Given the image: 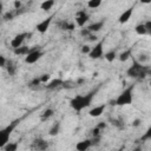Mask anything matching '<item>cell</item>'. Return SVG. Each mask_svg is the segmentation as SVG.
Here are the masks:
<instances>
[{
	"instance_id": "9c48e42d",
	"label": "cell",
	"mask_w": 151,
	"mask_h": 151,
	"mask_svg": "<svg viewBox=\"0 0 151 151\" xmlns=\"http://www.w3.org/2000/svg\"><path fill=\"white\" fill-rule=\"evenodd\" d=\"M26 37H28V33H19V34H17V35L11 40V46H12L14 50L21 47L22 44H24V41H25V39H26Z\"/></svg>"
},
{
	"instance_id": "603a6c76",
	"label": "cell",
	"mask_w": 151,
	"mask_h": 151,
	"mask_svg": "<svg viewBox=\"0 0 151 151\" xmlns=\"http://www.w3.org/2000/svg\"><path fill=\"white\" fill-rule=\"evenodd\" d=\"M130 57H131V50H126V51L122 52V53L118 55V59H119L122 63H124V61L129 60V59H130Z\"/></svg>"
},
{
	"instance_id": "30bf717a",
	"label": "cell",
	"mask_w": 151,
	"mask_h": 151,
	"mask_svg": "<svg viewBox=\"0 0 151 151\" xmlns=\"http://www.w3.org/2000/svg\"><path fill=\"white\" fill-rule=\"evenodd\" d=\"M88 14L84 11V9H81V11H78L77 13H76V24L79 26V27H83L87 21H88Z\"/></svg>"
},
{
	"instance_id": "cb8c5ba5",
	"label": "cell",
	"mask_w": 151,
	"mask_h": 151,
	"mask_svg": "<svg viewBox=\"0 0 151 151\" xmlns=\"http://www.w3.org/2000/svg\"><path fill=\"white\" fill-rule=\"evenodd\" d=\"M100 5H101V1L100 0H90V1H87V7L91 8V9H96Z\"/></svg>"
},
{
	"instance_id": "9a60e30c",
	"label": "cell",
	"mask_w": 151,
	"mask_h": 151,
	"mask_svg": "<svg viewBox=\"0 0 151 151\" xmlns=\"http://www.w3.org/2000/svg\"><path fill=\"white\" fill-rule=\"evenodd\" d=\"M58 26L60 29H64V31H73L76 28V25L73 22H68L66 20H61L58 22Z\"/></svg>"
},
{
	"instance_id": "7c38bea8",
	"label": "cell",
	"mask_w": 151,
	"mask_h": 151,
	"mask_svg": "<svg viewBox=\"0 0 151 151\" xmlns=\"http://www.w3.org/2000/svg\"><path fill=\"white\" fill-rule=\"evenodd\" d=\"M132 14H133V7H130V8H127V9H125L120 15H119V18H118V21L120 22V24H126L130 19H131V17H132Z\"/></svg>"
},
{
	"instance_id": "d590c367",
	"label": "cell",
	"mask_w": 151,
	"mask_h": 151,
	"mask_svg": "<svg viewBox=\"0 0 151 151\" xmlns=\"http://www.w3.org/2000/svg\"><path fill=\"white\" fill-rule=\"evenodd\" d=\"M140 123H142V120H140V119H134V120H133V123H132V126H139V125H140Z\"/></svg>"
},
{
	"instance_id": "277c9868",
	"label": "cell",
	"mask_w": 151,
	"mask_h": 151,
	"mask_svg": "<svg viewBox=\"0 0 151 151\" xmlns=\"http://www.w3.org/2000/svg\"><path fill=\"white\" fill-rule=\"evenodd\" d=\"M149 72V68L144 66L143 64H139L138 61H133L132 66L127 70V76L131 78H144Z\"/></svg>"
},
{
	"instance_id": "3957f363",
	"label": "cell",
	"mask_w": 151,
	"mask_h": 151,
	"mask_svg": "<svg viewBox=\"0 0 151 151\" xmlns=\"http://www.w3.org/2000/svg\"><path fill=\"white\" fill-rule=\"evenodd\" d=\"M19 122H20L19 119H15L14 122L9 123V125H7L6 127H4V129L0 130V149H4L5 145L9 142V137H11L13 130H14V129L17 127V125L19 124Z\"/></svg>"
},
{
	"instance_id": "5b68a950",
	"label": "cell",
	"mask_w": 151,
	"mask_h": 151,
	"mask_svg": "<svg viewBox=\"0 0 151 151\" xmlns=\"http://www.w3.org/2000/svg\"><path fill=\"white\" fill-rule=\"evenodd\" d=\"M44 52L40 48H33L26 57H25V63L26 64H34L37 63L41 57H42Z\"/></svg>"
},
{
	"instance_id": "e575fe53",
	"label": "cell",
	"mask_w": 151,
	"mask_h": 151,
	"mask_svg": "<svg viewBox=\"0 0 151 151\" xmlns=\"http://www.w3.org/2000/svg\"><path fill=\"white\" fill-rule=\"evenodd\" d=\"M21 2L20 1H14V9H19L20 7H21Z\"/></svg>"
},
{
	"instance_id": "8992f818",
	"label": "cell",
	"mask_w": 151,
	"mask_h": 151,
	"mask_svg": "<svg viewBox=\"0 0 151 151\" xmlns=\"http://www.w3.org/2000/svg\"><path fill=\"white\" fill-rule=\"evenodd\" d=\"M103 46H104V40L97 42L93 47H91V51L88 53V57L91 59H99L103 57Z\"/></svg>"
},
{
	"instance_id": "8fae6325",
	"label": "cell",
	"mask_w": 151,
	"mask_h": 151,
	"mask_svg": "<svg viewBox=\"0 0 151 151\" xmlns=\"http://www.w3.org/2000/svg\"><path fill=\"white\" fill-rule=\"evenodd\" d=\"M105 109H106V105H105V104H100V105H98V106L92 107V109L88 111V114H90V117H93V118L100 117V116L104 113Z\"/></svg>"
},
{
	"instance_id": "d4e9b609",
	"label": "cell",
	"mask_w": 151,
	"mask_h": 151,
	"mask_svg": "<svg viewBox=\"0 0 151 151\" xmlns=\"http://www.w3.org/2000/svg\"><path fill=\"white\" fill-rule=\"evenodd\" d=\"M116 57H117V54H116L114 51H110V52H107V53L104 54V58H105L109 63H112V61L116 59Z\"/></svg>"
},
{
	"instance_id": "7a4b0ae2",
	"label": "cell",
	"mask_w": 151,
	"mask_h": 151,
	"mask_svg": "<svg viewBox=\"0 0 151 151\" xmlns=\"http://www.w3.org/2000/svg\"><path fill=\"white\" fill-rule=\"evenodd\" d=\"M133 101V85L129 86L127 88H125L120 94H118V97L114 99L113 105H118V106H125V105H130Z\"/></svg>"
},
{
	"instance_id": "4316f807",
	"label": "cell",
	"mask_w": 151,
	"mask_h": 151,
	"mask_svg": "<svg viewBox=\"0 0 151 151\" xmlns=\"http://www.w3.org/2000/svg\"><path fill=\"white\" fill-rule=\"evenodd\" d=\"M39 79H40V83H41V84H47V83L51 80V76H50L48 73H45V74L40 76Z\"/></svg>"
},
{
	"instance_id": "ba28073f",
	"label": "cell",
	"mask_w": 151,
	"mask_h": 151,
	"mask_svg": "<svg viewBox=\"0 0 151 151\" xmlns=\"http://www.w3.org/2000/svg\"><path fill=\"white\" fill-rule=\"evenodd\" d=\"M52 15L51 17H47V18H45L42 21H40L39 24H37V26H35V29L39 32V33H46L47 32V29L50 28V26H51V22H52Z\"/></svg>"
},
{
	"instance_id": "7402d4cb",
	"label": "cell",
	"mask_w": 151,
	"mask_h": 151,
	"mask_svg": "<svg viewBox=\"0 0 151 151\" xmlns=\"http://www.w3.org/2000/svg\"><path fill=\"white\" fill-rule=\"evenodd\" d=\"M59 131H60V123L59 122H57L55 124H53V126L50 129V131H48V134L50 136H57L58 133H59Z\"/></svg>"
},
{
	"instance_id": "60d3db41",
	"label": "cell",
	"mask_w": 151,
	"mask_h": 151,
	"mask_svg": "<svg viewBox=\"0 0 151 151\" xmlns=\"http://www.w3.org/2000/svg\"><path fill=\"white\" fill-rule=\"evenodd\" d=\"M118 151H123V147H122V149H119V150H118Z\"/></svg>"
},
{
	"instance_id": "ffe728a7",
	"label": "cell",
	"mask_w": 151,
	"mask_h": 151,
	"mask_svg": "<svg viewBox=\"0 0 151 151\" xmlns=\"http://www.w3.org/2000/svg\"><path fill=\"white\" fill-rule=\"evenodd\" d=\"M134 31H136V33L139 34V35H146V34H149L147 31H146V28H145V25H144V24H138V25L134 27Z\"/></svg>"
},
{
	"instance_id": "f546056e",
	"label": "cell",
	"mask_w": 151,
	"mask_h": 151,
	"mask_svg": "<svg viewBox=\"0 0 151 151\" xmlns=\"http://www.w3.org/2000/svg\"><path fill=\"white\" fill-rule=\"evenodd\" d=\"M6 63H7V59L0 54V67H5L6 66Z\"/></svg>"
},
{
	"instance_id": "836d02e7",
	"label": "cell",
	"mask_w": 151,
	"mask_h": 151,
	"mask_svg": "<svg viewBox=\"0 0 151 151\" xmlns=\"http://www.w3.org/2000/svg\"><path fill=\"white\" fill-rule=\"evenodd\" d=\"M87 38H88V40H90V41H96V40H97L96 34H92V33H91V34H88V35H87Z\"/></svg>"
},
{
	"instance_id": "8d00e7d4",
	"label": "cell",
	"mask_w": 151,
	"mask_h": 151,
	"mask_svg": "<svg viewBox=\"0 0 151 151\" xmlns=\"http://www.w3.org/2000/svg\"><path fill=\"white\" fill-rule=\"evenodd\" d=\"M97 127H98L99 130H101V129H105V127H106V124H105L104 122H101V123H99V124L97 125Z\"/></svg>"
},
{
	"instance_id": "4dcf8cb0",
	"label": "cell",
	"mask_w": 151,
	"mask_h": 151,
	"mask_svg": "<svg viewBox=\"0 0 151 151\" xmlns=\"http://www.w3.org/2000/svg\"><path fill=\"white\" fill-rule=\"evenodd\" d=\"M41 83H40V79L39 78H34L32 81H31V86H38V85H40Z\"/></svg>"
},
{
	"instance_id": "1f68e13d",
	"label": "cell",
	"mask_w": 151,
	"mask_h": 151,
	"mask_svg": "<svg viewBox=\"0 0 151 151\" xmlns=\"http://www.w3.org/2000/svg\"><path fill=\"white\" fill-rule=\"evenodd\" d=\"M144 25H145V28H146L147 33L150 34V33H151V21H150V20H147V21H146Z\"/></svg>"
},
{
	"instance_id": "4fadbf2b",
	"label": "cell",
	"mask_w": 151,
	"mask_h": 151,
	"mask_svg": "<svg viewBox=\"0 0 151 151\" xmlns=\"http://www.w3.org/2000/svg\"><path fill=\"white\" fill-rule=\"evenodd\" d=\"M91 146H92L91 139H84V140H80L76 144V150L77 151H87Z\"/></svg>"
},
{
	"instance_id": "e0dca14e",
	"label": "cell",
	"mask_w": 151,
	"mask_h": 151,
	"mask_svg": "<svg viewBox=\"0 0 151 151\" xmlns=\"http://www.w3.org/2000/svg\"><path fill=\"white\" fill-rule=\"evenodd\" d=\"M32 50H33V48H29L28 46H24V45H22L21 47L14 50V54H17V55H27Z\"/></svg>"
},
{
	"instance_id": "ac0fdd59",
	"label": "cell",
	"mask_w": 151,
	"mask_h": 151,
	"mask_svg": "<svg viewBox=\"0 0 151 151\" xmlns=\"http://www.w3.org/2000/svg\"><path fill=\"white\" fill-rule=\"evenodd\" d=\"M6 70H7V72H8V74L9 76H14L15 74V71H17V66H15V64L13 63V61H11V60H7V63H6Z\"/></svg>"
},
{
	"instance_id": "d6a6232c",
	"label": "cell",
	"mask_w": 151,
	"mask_h": 151,
	"mask_svg": "<svg viewBox=\"0 0 151 151\" xmlns=\"http://www.w3.org/2000/svg\"><path fill=\"white\" fill-rule=\"evenodd\" d=\"M80 34L83 35V37H87L88 34H91L88 31H87V28H81V31H80Z\"/></svg>"
},
{
	"instance_id": "6da1fadb",
	"label": "cell",
	"mask_w": 151,
	"mask_h": 151,
	"mask_svg": "<svg viewBox=\"0 0 151 151\" xmlns=\"http://www.w3.org/2000/svg\"><path fill=\"white\" fill-rule=\"evenodd\" d=\"M94 96H96V91H91L86 94H78V96H76L74 98L71 99L70 105L74 111L80 112V111H83L84 109H86L91 105Z\"/></svg>"
},
{
	"instance_id": "52a82bcc",
	"label": "cell",
	"mask_w": 151,
	"mask_h": 151,
	"mask_svg": "<svg viewBox=\"0 0 151 151\" xmlns=\"http://www.w3.org/2000/svg\"><path fill=\"white\" fill-rule=\"evenodd\" d=\"M47 149H48V143L41 138L34 139L33 143L31 144V150L33 151H46Z\"/></svg>"
},
{
	"instance_id": "f35d334b",
	"label": "cell",
	"mask_w": 151,
	"mask_h": 151,
	"mask_svg": "<svg viewBox=\"0 0 151 151\" xmlns=\"http://www.w3.org/2000/svg\"><path fill=\"white\" fill-rule=\"evenodd\" d=\"M1 13H2V4L0 2V14H1Z\"/></svg>"
},
{
	"instance_id": "5bb4252c",
	"label": "cell",
	"mask_w": 151,
	"mask_h": 151,
	"mask_svg": "<svg viewBox=\"0 0 151 151\" xmlns=\"http://www.w3.org/2000/svg\"><path fill=\"white\" fill-rule=\"evenodd\" d=\"M103 26H104V20H100V21H96V22H92V24H91V25H88L86 28H87V31H88L90 33L94 34L96 32L100 31V29L103 28Z\"/></svg>"
},
{
	"instance_id": "44dd1931",
	"label": "cell",
	"mask_w": 151,
	"mask_h": 151,
	"mask_svg": "<svg viewBox=\"0 0 151 151\" xmlns=\"http://www.w3.org/2000/svg\"><path fill=\"white\" fill-rule=\"evenodd\" d=\"M53 6H54V1H53V0H46V1H44V2L40 4V8H41L42 11H48V9H51Z\"/></svg>"
},
{
	"instance_id": "484cf974",
	"label": "cell",
	"mask_w": 151,
	"mask_h": 151,
	"mask_svg": "<svg viewBox=\"0 0 151 151\" xmlns=\"http://www.w3.org/2000/svg\"><path fill=\"white\" fill-rule=\"evenodd\" d=\"M53 116V110L52 109H47V110H45L44 112H42V114H41V120H46V119H48L50 117H52Z\"/></svg>"
},
{
	"instance_id": "d6986e66",
	"label": "cell",
	"mask_w": 151,
	"mask_h": 151,
	"mask_svg": "<svg viewBox=\"0 0 151 151\" xmlns=\"http://www.w3.org/2000/svg\"><path fill=\"white\" fill-rule=\"evenodd\" d=\"M18 146H19V142H8L6 145H5V147H4V150L5 151H17L18 150Z\"/></svg>"
},
{
	"instance_id": "f1b7e54d",
	"label": "cell",
	"mask_w": 151,
	"mask_h": 151,
	"mask_svg": "<svg viewBox=\"0 0 151 151\" xmlns=\"http://www.w3.org/2000/svg\"><path fill=\"white\" fill-rule=\"evenodd\" d=\"M100 131H101V130H99V129L96 126V127L92 130V136H93V137H99V136H100Z\"/></svg>"
},
{
	"instance_id": "74e56055",
	"label": "cell",
	"mask_w": 151,
	"mask_h": 151,
	"mask_svg": "<svg viewBox=\"0 0 151 151\" xmlns=\"http://www.w3.org/2000/svg\"><path fill=\"white\" fill-rule=\"evenodd\" d=\"M13 17H14V15H13V14H12V13H9V12H8V13H6V14H5V19H7V20H8V18H9V19H12V18H13Z\"/></svg>"
},
{
	"instance_id": "83f0119b",
	"label": "cell",
	"mask_w": 151,
	"mask_h": 151,
	"mask_svg": "<svg viewBox=\"0 0 151 151\" xmlns=\"http://www.w3.org/2000/svg\"><path fill=\"white\" fill-rule=\"evenodd\" d=\"M90 51H91V46H88V45H84V46L81 47V53L88 54V53H90Z\"/></svg>"
},
{
	"instance_id": "ab89813d",
	"label": "cell",
	"mask_w": 151,
	"mask_h": 151,
	"mask_svg": "<svg viewBox=\"0 0 151 151\" xmlns=\"http://www.w3.org/2000/svg\"><path fill=\"white\" fill-rule=\"evenodd\" d=\"M133 151H140V149H139V147H137V149H136V150H133Z\"/></svg>"
},
{
	"instance_id": "2e32d148",
	"label": "cell",
	"mask_w": 151,
	"mask_h": 151,
	"mask_svg": "<svg viewBox=\"0 0 151 151\" xmlns=\"http://www.w3.org/2000/svg\"><path fill=\"white\" fill-rule=\"evenodd\" d=\"M63 83H64V81H63L61 79H53V80H50V81L47 83L46 87H47V90H54V88H58L59 86H61Z\"/></svg>"
}]
</instances>
